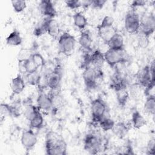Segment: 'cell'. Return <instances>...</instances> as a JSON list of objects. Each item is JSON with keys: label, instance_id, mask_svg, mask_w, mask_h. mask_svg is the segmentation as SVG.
<instances>
[{"label": "cell", "instance_id": "cell-40", "mask_svg": "<svg viewBox=\"0 0 155 155\" xmlns=\"http://www.w3.org/2000/svg\"><path fill=\"white\" fill-rule=\"evenodd\" d=\"M120 152H119L118 154H134V151L133 148L130 143H127L125 145H124L122 147L120 148Z\"/></svg>", "mask_w": 155, "mask_h": 155}, {"label": "cell", "instance_id": "cell-23", "mask_svg": "<svg viewBox=\"0 0 155 155\" xmlns=\"http://www.w3.org/2000/svg\"><path fill=\"white\" fill-rule=\"evenodd\" d=\"M73 24L78 29L83 31L88 25L87 19L81 12H76L73 16Z\"/></svg>", "mask_w": 155, "mask_h": 155}, {"label": "cell", "instance_id": "cell-8", "mask_svg": "<svg viewBox=\"0 0 155 155\" xmlns=\"http://www.w3.org/2000/svg\"><path fill=\"white\" fill-rule=\"evenodd\" d=\"M136 78L137 84L140 87L145 88L151 82H155L154 79V61L150 65H146L138 71Z\"/></svg>", "mask_w": 155, "mask_h": 155}, {"label": "cell", "instance_id": "cell-15", "mask_svg": "<svg viewBox=\"0 0 155 155\" xmlns=\"http://www.w3.org/2000/svg\"><path fill=\"white\" fill-rule=\"evenodd\" d=\"M11 90L14 94H19L25 88V81L21 74L13 78L10 83Z\"/></svg>", "mask_w": 155, "mask_h": 155}, {"label": "cell", "instance_id": "cell-2", "mask_svg": "<svg viewBox=\"0 0 155 155\" xmlns=\"http://www.w3.org/2000/svg\"><path fill=\"white\" fill-rule=\"evenodd\" d=\"M103 78L102 69L96 68L90 65L84 69L82 78L85 87L89 90L96 89L97 87L98 81Z\"/></svg>", "mask_w": 155, "mask_h": 155}, {"label": "cell", "instance_id": "cell-21", "mask_svg": "<svg viewBox=\"0 0 155 155\" xmlns=\"http://www.w3.org/2000/svg\"><path fill=\"white\" fill-rule=\"evenodd\" d=\"M97 29L99 36L105 44L116 33H117L116 30L113 26L108 27H100L97 26Z\"/></svg>", "mask_w": 155, "mask_h": 155}, {"label": "cell", "instance_id": "cell-5", "mask_svg": "<svg viewBox=\"0 0 155 155\" xmlns=\"http://www.w3.org/2000/svg\"><path fill=\"white\" fill-rule=\"evenodd\" d=\"M76 42L74 36L68 32L63 33L58 38V47L59 52L67 56L71 54L74 50Z\"/></svg>", "mask_w": 155, "mask_h": 155}, {"label": "cell", "instance_id": "cell-6", "mask_svg": "<svg viewBox=\"0 0 155 155\" xmlns=\"http://www.w3.org/2000/svg\"><path fill=\"white\" fill-rule=\"evenodd\" d=\"M102 137L95 133H90L85 135L84 139V149L91 154H97L102 150Z\"/></svg>", "mask_w": 155, "mask_h": 155}, {"label": "cell", "instance_id": "cell-19", "mask_svg": "<svg viewBox=\"0 0 155 155\" xmlns=\"http://www.w3.org/2000/svg\"><path fill=\"white\" fill-rule=\"evenodd\" d=\"M130 127L124 121H119L115 123L112 131L114 134L119 139H124L127 134Z\"/></svg>", "mask_w": 155, "mask_h": 155}, {"label": "cell", "instance_id": "cell-13", "mask_svg": "<svg viewBox=\"0 0 155 155\" xmlns=\"http://www.w3.org/2000/svg\"><path fill=\"white\" fill-rule=\"evenodd\" d=\"M39 10L45 18H54L56 15V10L52 1L42 0L39 4Z\"/></svg>", "mask_w": 155, "mask_h": 155}, {"label": "cell", "instance_id": "cell-20", "mask_svg": "<svg viewBox=\"0 0 155 155\" xmlns=\"http://www.w3.org/2000/svg\"><path fill=\"white\" fill-rule=\"evenodd\" d=\"M117 102L119 106L125 107L129 99V92L127 87H120L114 90Z\"/></svg>", "mask_w": 155, "mask_h": 155}, {"label": "cell", "instance_id": "cell-25", "mask_svg": "<svg viewBox=\"0 0 155 155\" xmlns=\"http://www.w3.org/2000/svg\"><path fill=\"white\" fill-rule=\"evenodd\" d=\"M24 110L23 111L24 115L25 117L30 121L32 117L37 113L38 111L40 110L37 106H35L32 104L31 102H27V103H24Z\"/></svg>", "mask_w": 155, "mask_h": 155}, {"label": "cell", "instance_id": "cell-9", "mask_svg": "<svg viewBox=\"0 0 155 155\" xmlns=\"http://www.w3.org/2000/svg\"><path fill=\"white\" fill-rule=\"evenodd\" d=\"M124 26L128 33L137 34L139 31L140 16L133 9L126 14L124 18Z\"/></svg>", "mask_w": 155, "mask_h": 155}, {"label": "cell", "instance_id": "cell-38", "mask_svg": "<svg viewBox=\"0 0 155 155\" xmlns=\"http://www.w3.org/2000/svg\"><path fill=\"white\" fill-rule=\"evenodd\" d=\"M90 7L94 9H101L104 6L105 4L107 2L105 0H91L89 1Z\"/></svg>", "mask_w": 155, "mask_h": 155}, {"label": "cell", "instance_id": "cell-18", "mask_svg": "<svg viewBox=\"0 0 155 155\" xmlns=\"http://www.w3.org/2000/svg\"><path fill=\"white\" fill-rule=\"evenodd\" d=\"M91 65L96 68H101L103 67L105 61L104 54L99 50H96L90 54Z\"/></svg>", "mask_w": 155, "mask_h": 155}, {"label": "cell", "instance_id": "cell-37", "mask_svg": "<svg viewBox=\"0 0 155 155\" xmlns=\"http://www.w3.org/2000/svg\"><path fill=\"white\" fill-rule=\"evenodd\" d=\"M65 3L66 6L71 10L78 9L82 6V2L78 0H68L65 1Z\"/></svg>", "mask_w": 155, "mask_h": 155}, {"label": "cell", "instance_id": "cell-32", "mask_svg": "<svg viewBox=\"0 0 155 155\" xmlns=\"http://www.w3.org/2000/svg\"><path fill=\"white\" fill-rule=\"evenodd\" d=\"M12 5L14 11L16 13H21L24 11L27 7L26 1L22 0H13L12 1Z\"/></svg>", "mask_w": 155, "mask_h": 155}, {"label": "cell", "instance_id": "cell-12", "mask_svg": "<svg viewBox=\"0 0 155 155\" xmlns=\"http://www.w3.org/2000/svg\"><path fill=\"white\" fill-rule=\"evenodd\" d=\"M37 107L40 110L49 111L53 109V102L49 94L44 91H40L36 99Z\"/></svg>", "mask_w": 155, "mask_h": 155}, {"label": "cell", "instance_id": "cell-24", "mask_svg": "<svg viewBox=\"0 0 155 155\" xmlns=\"http://www.w3.org/2000/svg\"><path fill=\"white\" fill-rule=\"evenodd\" d=\"M131 122L134 128L140 129L146 124L147 121L139 111L135 110L132 113Z\"/></svg>", "mask_w": 155, "mask_h": 155}, {"label": "cell", "instance_id": "cell-34", "mask_svg": "<svg viewBox=\"0 0 155 155\" xmlns=\"http://www.w3.org/2000/svg\"><path fill=\"white\" fill-rule=\"evenodd\" d=\"M33 53L29 49H21L18 53V61H23L29 59Z\"/></svg>", "mask_w": 155, "mask_h": 155}, {"label": "cell", "instance_id": "cell-4", "mask_svg": "<svg viewBox=\"0 0 155 155\" xmlns=\"http://www.w3.org/2000/svg\"><path fill=\"white\" fill-rule=\"evenodd\" d=\"M108 106L105 101L99 97L91 103V113L92 121L94 123L98 124L99 122L105 116L107 115Z\"/></svg>", "mask_w": 155, "mask_h": 155}, {"label": "cell", "instance_id": "cell-27", "mask_svg": "<svg viewBox=\"0 0 155 155\" xmlns=\"http://www.w3.org/2000/svg\"><path fill=\"white\" fill-rule=\"evenodd\" d=\"M30 128L39 129L42 127L44 124V118L41 110L38 111L37 113L32 117V119L29 121Z\"/></svg>", "mask_w": 155, "mask_h": 155}, {"label": "cell", "instance_id": "cell-31", "mask_svg": "<svg viewBox=\"0 0 155 155\" xmlns=\"http://www.w3.org/2000/svg\"><path fill=\"white\" fill-rule=\"evenodd\" d=\"M12 113V117H19L22 112V104L19 100H17L14 101L12 104H10Z\"/></svg>", "mask_w": 155, "mask_h": 155}, {"label": "cell", "instance_id": "cell-42", "mask_svg": "<svg viewBox=\"0 0 155 155\" xmlns=\"http://www.w3.org/2000/svg\"><path fill=\"white\" fill-rule=\"evenodd\" d=\"M147 3V1L143 0H138V1H133L131 2L130 6L134 10V8L144 6Z\"/></svg>", "mask_w": 155, "mask_h": 155}, {"label": "cell", "instance_id": "cell-28", "mask_svg": "<svg viewBox=\"0 0 155 155\" xmlns=\"http://www.w3.org/2000/svg\"><path fill=\"white\" fill-rule=\"evenodd\" d=\"M98 124L102 130L105 131H108L112 130L115 124V122L113 119L110 118L107 115L99 122Z\"/></svg>", "mask_w": 155, "mask_h": 155}, {"label": "cell", "instance_id": "cell-11", "mask_svg": "<svg viewBox=\"0 0 155 155\" xmlns=\"http://www.w3.org/2000/svg\"><path fill=\"white\" fill-rule=\"evenodd\" d=\"M38 142L37 136L32 128L25 130L22 131L21 137V143L27 151L33 150Z\"/></svg>", "mask_w": 155, "mask_h": 155}, {"label": "cell", "instance_id": "cell-14", "mask_svg": "<svg viewBox=\"0 0 155 155\" xmlns=\"http://www.w3.org/2000/svg\"><path fill=\"white\" fill-rule=\"evenodd\" d=\"M46 33H48L51 37L56 38L59 33V25L58 22L54 18H44L42 21Z\"/></svg>", "mask_w": 155, "mask_h": 155}, {"label": "cell", "instance_id": "cell-36", "mask_svg": "<svg viewBox=\"0 0 155 155\" xmlns=\"http://www.w3.org/2000/svg\"><path fill=\"white\" fill-rule=\"evenodd\" d=\"M46 33L45 28L43 22L42 21L38 25H36L33 30V35L37 37H39Z\"/></svg>", "mask_w": 155, "mask_h": 155}, {"label": "cell", "instance_id": "cell-26", "mask_svg": "<svg viewBox=\"0 0 155 155\" xmlns=\"http://www.w3.org/2000/svg\"><path fill=\"white\" fill-rule=\"evenodd\" d=\"M143 110L145 113L154 115L155 113V96L146 97L143 104Z\"/></svg>", "mask_w": 155, "mask_h": 155}, {"label": "cell", "instance_id": "cell-35", "mask_svg": "<svg viewBox=\"0 0 155 155\" xmlns=\"http://www.w3.org/2000/svg\"><path fill=\"white\" fill-rule=\"evenodd\" d=\"M114 24V19L113 17L110 16H105L102 19L101 23L97 25L100 27H108L113 26Z\"/></svg>", "mask_w": 155, "mask_h": 155}, {"label": "cell", "instance_id": "cell-29", "mask_svg": "<svg viewBox=\"0 0 155 155\" xmlns=\"http://www.w3.org/2000/svg\"><path fill=\"white\" fill-rule=\"evenodd\" d=\"M41 75L39 71H35L30 73H27L25 75V82L31 85H38L41 81Z\"/></svg>", "mask_w": 155, "mask_h": 155}, {"label": "cell", "instance_id": "cell-7", "mask_svg": "<svg viewBox=\"0 0 155 155\" xmlns=\"http://www.w3.org/2000/svg\"><path fill=\"white\" fill-rule=\"evenodd\" d=\"M155 30V16L152 13H144L140 18L139 31L141 35L149 38Z\"/></svg>", "mask_w": 155, "mask_h": 155}, {"label": "cell", "instance_id": "cell-17", "mask_svg": "<svg viewBox=\"0 0 155 155\" xmlns=\"http://www.w3.org/2000/svg\"><path fill=\"white\" fill-rule=\"evenodd\" d=\"M92 43L93 39L90 31L88 30L82 31L79 38V44L81 47L87 51H90L92 50Z\"/></svg>", "mask_w": 155, "mask_h": 155}, {"label": "cell", "instance_id": "cell-33", "mask_svg": "<svg viewBox=\"0 0 155 155\" xmlns=\"http://www.w3.org/2000/svg\"><path fill=\"white\" fill-rule=\"evenodd\" d=\"M31 59L35 62L38 68L42 67L45 64V60L43 56L39 53H33L31 56Z\"/></svg>", "mask_w": 155, "mask_h": 155}, {"label": "cell", "instance_id": "cell-30", "mask_svg": "<svg viewBox=\"0 0 155 155\" xmlns=\"http://www.w3.org/2000/svg\"><path fill=\"white\" fill-rule=\"evenodd\" d=\"M12 116V108L10 104L1 103L0 107V117L1 121H3L6 117Z\"/></svg>", "mask_w": 155, "mask_h": 155}, {"label": "cell", "instance_id": "cell-16", "mask_svg": "<svg viewBox=\"0 0 155 155\" xmlns=\"http://www.w3.org/2000/svg\"><path fill=\"white\" fill-rule=\"evenodd\" d=\"M109 48L114 50L124 49V41L122 35L116 33L106 43Z\"/></svg>", "mask_w": 155, "mask_h": 155}, {"label": "cell", "instance_id": "cell-3", "mask_svg": "<svg viewBox=\"0 0 155 155\" xmlns=\"http://www.w3.org/2000/svg\"><path fill=\"white\" fill-rule=\"evenodd\" d=\"M105 61L111 67H114L119 64L126 62L128 60V54L123 50L108 48L104 53Z\"/></svg>", "mask_w": 155, "mask_h": 155}, {"label": "cell", "instance_id": "cell-22", "mask_svg": "<svg viewBox=\"0 0 155 155\" xmlns=\"http://www.w3.org/2000/svg\"><path fill=\"white\" fill-rule=\"evenodd\" d=\"M5 42L7 45L10 46H18L22 42V38L19 31L15 29L6 38Z\"/></svg>", "mask_w": 155, "mask_h": 155}, {"label": "cell", "instance_id": "cell-10", "mask_svg": "<svg viewBox=\"0 0 155 155\" xmlns=\"http://www.w3.org/2000/svg\"><path fill=\"white\" fill-rule=\"evenodd\" d=\"M62 77L60 66H56L45 77V84L50 90H59Z\"/></svg>", "mask_w": 155, "mask_h": 155}, {"label": "cell", "instance_id": "cell-39", "mask_svg": "<svg viewBox=\"0 0 155 155\" xmlns=\"http://www.w3.org/2000/svg\"><path fill=\"white\" fill-rule=\"evenodd\" d=\"M155 153V140L154 138L151 139L146 147V154L148 155H154Z\"/></svg>", "mask_w": 155, "mask_h": 155}, {"label": "cell", "instance_id": "cell-1", "mask_svg": "<svg viewBox=\"0 0 155 155\" xmlns=\"http://www.w3.org/2000/svg\"><path fill=\"white\" fill-rule=\"evenodd\" d=\"M45 149L50 155H65L67 143L64 138L54 131H49L45 136Z\"/></svg>", "mask_w": 155, "mask_h": 155}, {"label": "cell", "instance_id": "cell-41", "mask_svg": "<svg viewBox=\"0 0 155 155\" xmlns=\"http://www.w3.org/2000/svg\"><path fill=\"white\" fill-rule=\"evenodd\" d=\"M154 86L155 82H151L145 88L144 94L146 96V97L154 96Z\"/></svg>", "mask_w": 155, "mask_h": 155}]
</instances>
